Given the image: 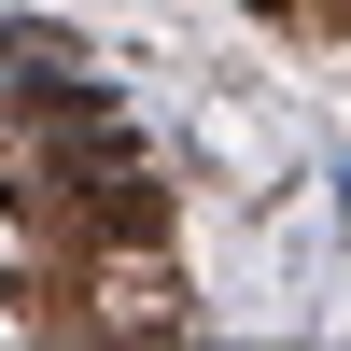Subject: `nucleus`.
Here are the masks:
<instances>
[{
	"mask_svg": "<svg viewBox=\"0 0 351 351\" xmlns=\"http://www.w3.org/2000/svg\"><path fill=\"white\" fill-rule=\"evenodd\" d=\"M84 281V337H197V295L169 267V239H112V253H71Z\"/></svg>",
	"mask_w": 351,
	"mask_h": 351,
	"instance_id": "obj_1",
	"label": "nucleus"
},
{
	"mask_svg": "<svg viewBox=\"0 0 351 351\" xmlns=\"http://www.w3.org/2000/svg\"><path fill=\"white\" fill-rule=\"evenodd\" d=\"M309 28H337V43H351V0H309Z\"/></svg>",
	"mask_w": 351,
	"mask_h": 351,
	"instance_id": "obj_2",
	"label": "nucleus"
},
{
	"mask_svg": "<svg viewBox=\"0 0 351 351\" xmlns=\"http://www.w3.org/2000/svg\"><path fill=\"white\" fill-rule=\"evenodd\" d=\"M253 14H309V0H253Z\"/></svg>",
	"mask_w": 351,
	"mask_h": 351,
	"instance_id": "obj_3",
	"label": "nucleus"
}]
</instances>
